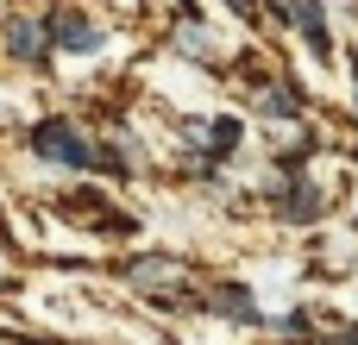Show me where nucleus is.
<instances>
[{"label":"nucleus","mask_w":358,"mask_h":345,"mask_svg":"<svg viewBox=\"0 0 358 345\" xmlns=\"http://www.w3.org/2000/svg\"><path fill=\"white\" fill-rule=\"evenodd\" d=\"M31 151H38V157H50V163H63V170H94V163H101V170H113V176L126 170L113 151H94L69 119H44V126H31Z\"/></svg>","instance_id":"1"},{"label":"nucleus","mask_w":358,"mask_h":345,"mask_svg":"<svg viewBox=\"0 0 358 345\" xmlns=\"http://www.w3.org/2000/svg\"><path fill=\"white\" fill-rule=\"evenodd\" d=\"M132 283L151 289V295H164V289H189V264H176V258H138V264H132Z\"/></svg>","instance_id":"2"},{"label":"nucleus","mask_w":358,"mask_h":345,"mask_svg":"<svg viewBox=\"0 0 358 345\" xmlns=\"http://www.w3.org/2000/svg\"><path fill=\"white\" fill-rule=\"evenodd\" d=\"M283 19H296V31L327 57V19H321V0H283Z\"/></svg>","instance_id":"3"},{"label":"nucleus","mask_w":358,"mask_h":345,"mask_svg":"<svg viewBox=\"0 0 358 345\" xmlns=\"http://www.w3.org/2000/svg\"><path fill=\"white\" fill-rule=\"evenodd\" d=\"M50 44H63V50H94L101 31H94L88 19H76V13H57V19H50Z\"/></svg>","instance_id":"4"},{"label":"nucleus","mask_w":358,"mask_h":345,"mask_svg":"<svg viewBox=\"0 0 358 345\" xmlns=\"http://www.w3.org/2000/svg\"><path fill=\"white\" fill-rule=\"evenodd\" d=\"M214 314H233V321H264V314L252 308V289H233V283H220V289H214Z\"/></svg>","instance_id":"5"},{"label":"nucleus","mask_w":358,"mask_h":345,"mask_svg":"<svg viewBox=\"0 0 358 345\" xmlns=\"http://www.w3.org/2000/svg\"><path fill=\"white\" fill-rule=\"evenodd\" d=\"M6 44H13V57H19V63H38V57H44V31H38L31 19H19V25L6 31Z\"/></svg>","instance_id":"6"},{"label":"nucleus","mask_w":358,"mask_h":345,"mask_svg":"<svg viewBox=\"0 0 358 345\" xmlns=\"http://www.w3.org/2000/svg\"><path fill=\"white\" fill-rule=\"evenodd\" d=\"M296 107H302V94H296V88H271V94H264V113H277V119H283V113H296Z\"/></svg>","instance_id":"7"},{"label":"nucleus","mask_w":358,"mask_h":345,"mask_svg":"<svg viewBox=\"0 0 358 345\" xmlns=\"http://www.w3.org/2000/svg\"><path fill=\"white\" fill-rule=\"evenodd\" d=\"M283 214H289V220H315L321 207H315V195H308V189H296V195H283Z\"/></svg>","instance_id":"8"},{"label":"nucleus","mask_w":358,"mask_h":345,"mask_svg":"<svg viewBox=\"0 0 358 345\" xmlns=\"http://www.w3.org/2000/svg\"><path fill=\"white\" fill-rule=\"evenodd\" d=\"M334 345H358V327H340V339Z\"/></svg>","instance_id":"9"}]
</instances>
